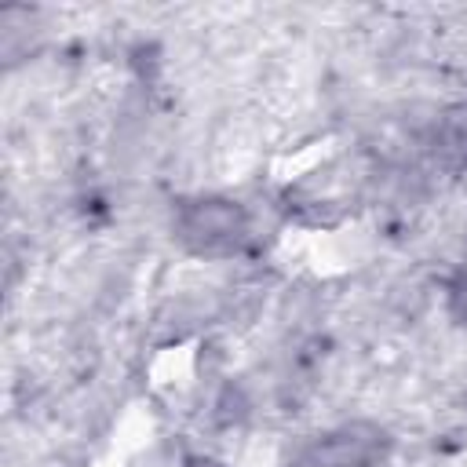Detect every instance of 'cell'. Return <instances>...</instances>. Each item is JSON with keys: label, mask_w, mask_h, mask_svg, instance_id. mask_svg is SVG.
<instances>
[{"label": "cell", "mask_w": 467, "mask_h": 467, "mask_svg": "<svg viewBox=\"0 0 467 467\" xmlns=\"http://www.w3.org/2000/svg\"><path fill=\"white\" fill-rule=\"evenodd\" d=\"M175 234L201 255H230L248 241V215L237 201L201 197L179 212Z\"/></svg>", "instance_id": "cell-1"}, {"label": "cell", "mask_w": 467, "mask_h": 467, "mask_svg": "<svg viewBox=\"0 0 467 467\" xmlns=\"http://www.w3.org/2000/svg\"><path fill=\"white\" fill-rule=\"evenodd\" d=\"M387 452V438L372 423H343L321 434L303 456L299 467H376Z\"/></svg>", "instance_id": "cell-2"}, {"label": "cell", "mask_w": 467, "mask_h": 467, "mask_svg": "<svg viewBox=\"0 0 467 467\" xmlns=\"http://www.w3.org/2000/svg\"><path fill=\"white\" fill-rule=\"evenodd\" d=\"M190 467H215V463H204V460H197V463H190Z\"/></svg>", "instance_id": "cell-3"}]
</instances>
